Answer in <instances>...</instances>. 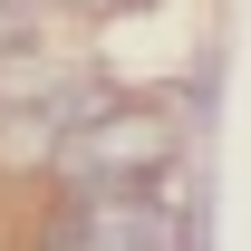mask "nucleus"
<instances>
[{"mask_svg": "<svg viewBox=\"0 0 251 251\" xmlns=\"http://www.w3.org/2000/svg\"><path fill=\"white\" fill-rule=\"evenodd\" d=\"M174 155H184V145H174V116L116 97V106H97L58 145V174H68V193H155Z\"/></svg>", "mask_w": 251, "mask_h": 251, "instance_id": "1", "label": "nucleus"}, {"mask_svg": "<svg viewBox=\"0 0 251 251\" xmlns=\"http://www.w3.org/2000/svg\"><path fill=\"white\" fill-rule=\"evenodd\" d=\"M10 39H20V10H10V0H0V49H10Z\"/></svg>", "mask_w": 251, "mask_h": 251, "instance_id": "2", "label": "nucleus"}, {"mask_svg": "<svg viewBox=\"0 0 251 251\" xmlns=\"http://www.w3.org/2000/svg\"><path fill=\"white\" fill-rule=\"evenodd\" d=\"M10 10H29V0H10Z\"/></svg>", "mask_w": 251, "mask_h": 251, "instance_id": "3", "label": "nucleus"}]
</instances>
